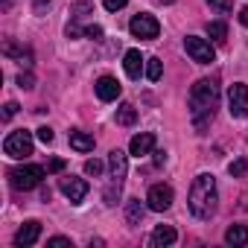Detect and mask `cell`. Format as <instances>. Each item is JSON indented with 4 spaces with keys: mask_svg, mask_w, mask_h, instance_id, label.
Segmentation results:
<instances>
[{
    "mask_svg": "<svg viewBox=\"0 0 248 248\" xmlns=\"http://www.w3.org/2000/svg\"><path fill=\"white\" fill-rule=\"evenodd\" d=\"M216 102H219V85L213 79H199L190 91V114L196 129H204L207 120H213Z\"/></svg>",
    "mask_w": 248,
    "mask_h": 248,
    "instance_id": "cell-1",
    "label": "cell"
},
{
    "mask_svg": "<svg viewBox=\"0 0 248 248\" xmlns=\"http://www.w3.org/2000/svg\"><path fill=\"white\" fill-rule=\"evenodd\" d=\"M216 202H219V193H216L213 175H207V172L196 175V181L190 187V213L196 219H210L216 213Z\"/></svg>",
    "mask_w": 248,
    "mask_h": 248,
    "instance_id": "cell-2",
    "label": "cell"
},
{
    "mask_svg": "<svg viewBox=\"0 0 248 248\" xmlns=\"http://www.w3.org/2000/svg\"><path fill=\"white\" fill-rule=\"evenodd\" d=\"M44 178V167L38 164H24V167H15L9 170V184L15 190H35Z\"/></svg>",
    "mask_w": 248,
    "mask_h": 248,
    "instance_id": "cell-3",
    "label": "cell"
},
{
    "mask_svg": "<svg viewBox=\"0 0 248 248\" xmlns=\"http://www.w3.org/2000/svg\"><path fill=\"white\" fill-rule=\"evenodd\" d=\"M3 152H6L12 161H24V158H30V155H32V135L24 132V129L12 132V135L3 140Z\"/></svg>",
    "mask_w": 248,
    "mask_h": 248,
    "instance_id": "cell-4",
    "label": "cell"
},
{
    "mask_svg": "<svg viewBox=\"0 0 248 248\" xmlns=\"http://www.w3.org/2000/svg\"><path fill=\"white\" fill-rule=\"evenodd\" d=\"M129 32H132L135 38L152 41V38H158V32H161V24H158V18H155V15H149V12H140V15H135V18H132V24H129Z\"/></svg>",
    "mask_w": 248,
    "mask_h": 248,
    "instance_id": "cell-5",
    "label": "cell"
},
{
    "mask_svg": "<svg viewBox=\"0 0 248 248\" xmlns=\"http://www.w3.org/2000/svg\"><path fill=\"white\" fill-rule=\"evenodd\" d=\"M184 50L190 53V59L196 64H210L216 59V50L210 47V41L207 38H199V35H187L184 38Z\"/></svg>",
    "mask_w": 248,
    "mask_h": 248,
    "instance_id": "cell-6",
    "label": "cell"
},
{
    "mask_svg": "<svg viewBox=\"0 0 248 248\" xmlns=\"http://www.w3.org/2000/svg\"><path fill=\"white\" fill-rule=\"evenodd\" d=\"M228 111L236 120H245L248 117V88L242 82L231 85V91H228Z\"/></svg>",
    "mask_w": 248,
    "mask_h": 248,
    "instance_id": "cell-7",
    "label": "cell"
},
{
    "mask_svg": "<svg viewBox=\"0 0 248 248\" xmlns=\"http://www.w3.org/2000/svg\"><path fill=\"white\" fill-rule=\"evenodd\" d=\"M146 204H149V210H155V213L170 210V207H172V187H170V184H152L149 193H146Z\"/></svg>",
    "mask_w": 248,
    "mask_h": 248,
    "instance_id": "cell-8",
    "label": "cell"
},
{
    "mask_svg": "<svg viewBox=\"0 0 248 248\" xmlns=\"http://www.w3.org/2000/svg\"><path fill=\"white\" fill-rule=\"evenodd\" d=\"M59 190H62L73 204H79V202L88 196V181H85V178H73V175H67V178L59 181Z\"/></svg>",
    "mask_w": 248,
    "mask_h": 248,
    "instance_id": "cell-9",
    "label": "cell"
},
{
    "mask_svg": "<svg viewBox=\"0 0 248 248\" xmlns=\"http://www.w3.org/2000/svg\"><path fill=\"white\" fill-rule=\"evenodd\" d=\"M108 167H111V178H114V184L123 187V181H126V172H129V155L123 152V149H111V155H108Z\"/></svg>",
    "mask_w": 248,
    "mask_h": 248,
    "instance_id": "cell-10",
    "label": "cell"
},
{
    "mask_svg": "<svg viewBox=\"0 0 248 248\" xmlns=\"http://www.w3.org/2000/svg\"><path fill=\"white\" fill-rule=\"evenodd\" d=\"M38 236H41V222H38V219H30V222H24V225L15 231V245H18V248L35 245Z\"/></svg>",
    "mask_w": 248,
    "mask_h": 248,
    "instance_id": "cell-11",
    "label": "cell"
},
{
    "mask_svg": "<svg viewBox=\"0 0 248 248\" xmlns=\"http://www.w3.org/2000/svg\"><path fill=\"white\" fill-rule=\"evenodd\" d=\"M120 82L114 79V76H99V82H96V96L102 99V102H114L117 96H120Z\"/></svg>",
    "mask_w": 248,
    "mask_h": 248,
    "instance_id": "cell-12",
    "label": "cell"
},
{
    "mask_svg": "<svg viewBox=\"0 0 248 248\" xmlns=\"http://www.w3.org/2000/svg\"><path fill=\"white\" fill-rule=\"evenodd\" d=\"M152 149H155V135H152V132H140V135H135L132 143H129V152H132L135 158H143V155H149Z\"/></svg>",
    "mask_w": 248,
    "mask_h": 248,
    "instance_id": "cell-13",
    "label": "cell"
},
{
    "mask_svg": "<svg viewBox=\"0 0 248 248\" xmlns=\"http://www.w3.org/2000/svg\"><path fill=\"white\" fill-rule=\"evenodd\" d=\"M143 56H140V50H129L126 56H123V67H126V73H129V79H140V73H143Z\"/></svg>",
    "mask_w": 248,
    "mask_h": 248,
    "instance_id": "cell-14",
    "label": "cell"
},
{
    "mask_svg": "<svg viewBox=\"0 0 248 248\" xmlns=\"http://www.w3.org/2000/svg\"><path fill=\"white\" fill-rule=\"evenodd\" d=\"M175 239H178V233H175V228H172V225H158V228L152 231V245H155V248L172 245Z\"/></svg>",
    "mask_w": 248,
    "mask_h": 248,
    "instance_id": "cell-15",
    "label": "cell"
},
{
    "mask_svg": "<svg viewBox=\"0 0 248 248\" xmlns=\"http://www.w3.org/2000/svg\"><path fill=\"white\" fill-rule=\"evenodd\" d=\"M70 149H76V152H93V138L88 135V132H70Z\"/></svg>",
    "mask_w": 248,
    "mask_h": 248,
    "instance_id": "cell-16",
    "label": "cell"
},
{
    "mask_svg": "<svg viewBox=\"0 0 248 248\" xmlns=\"http://www.w3.org/2000/svg\"><path fill=\"white\" fill-rule=\"evenodd\" d=\"M225 242L233 245V248L248 245V228H245V225H231V228L225 231Z\"/></svg>",
    "mask_w": 248,
    "mask_h": 248,
    "instance_id": "cell-17",
    "label": "cell"
},
{
    "mask_svg": "<svg viewBox=\"0 0 248 248\" xmlns=\"http://www.w3.org/2000/svg\"><path fill=\"white\" fill-rule=\"evenodd\" d=\"M143 204H140V199H129L126 202V222L129 225H140V219H143Z\"/></svg>",
    "mask_w": 248,
    "mask_h": 248,
    "instance_id": "cell-18",
    "label": "cell"
},
{
    "mask_svg": "<svg viewBox=\"0 0 248 248\" xmlns=\"http://www.w3.org/2000/svg\"><path fill=\"white\" fill-rule=\"evenodd\" d=\"M135 120H138V111H135V105L123 102V105L117 108V126H135Z\"/></svg>",
    "mask_w": 248,
    "mask_h": 248,
    "instance_id": "cell-19",
    "label": "cell"
},
{
    "mask_svg": "<svg viewBox=\"0 0 248 248\" xmlns=\"http://www.w3.org/2000/svg\"><path fill=\"white\" fill-rule=\"evenodd\" d=\"M207 35H210L213 41H219V44H222V41L228 38V27H225L222 21H213V24H207Z\"/></svg>",
    "mask_w": 248,
    "mask_h": 248,
    "instance_id": "cell-20",
    "label": "cell"
},
{
    "mask_svg": "<svg viewBox=\"0 0 248 248\" xmlns=\"http://www.w3.org/2000/svg\"><path fill=\"white\" fill-rule=\"evenodd\" d=\"M161 73H164V64H161V59H146V79H152V82H158L161 79Z\"/></svg>",
    "mask_w": 248,
    "mask_h": 248,
    "instance_id": "cell-21",
    "label": "cell"
},
{
    "mask_svg": "<svg viewBox=\"0 0 248 248\" xmlns=\"http://www.w3.org/2000/svg\"><path fill=\"white\" fill-rule=\"evenodd\" d=\"M228 172H231L233 178H242V175L248 172V161H245V158H236V161H231V167H228Z\"/></svg>",
    "mask_w": 248,
    "mask_h": 248,
    "instance_id": "cell-22",
    "label": "cell"
},
{
    "mask_svg": "<svg viewBox=\"0 0 248 248\" xmlns=\"http://www.w3.org/2000/svg\"><path fill=\"white\" fill-rule=\"evenodd\" d=\"M47 245H50V248H73V239H70V236H50Z\"/></svg>",
    "mask_w": 248,
    "mask_h": 248,
    "instance_id": "cell-23",
    "label": "cell"
},
{
    "mask_svg": "<svg viewBox=\"0 0 248 248\" xmlns=\"http://www.w3.org/2000/svg\"><path fill=\"white\" fill-rule=\"evenodd\" d=\"M207 3H210L216 12H222V15H228V12L233 9V0H207Z\"/></svg>",
    "mask_w": 248,
    "mask_h": 248,
    "instance_id": "cell-24",
    "label": "cell"
},
{
    "mask_svg": "<svg viewBox=\"0 0 248 248\" xmlns=\"http://www.w3.org/2000/svg\"><path fill=\"white\" fill-rule=\"evenodd\" d=\"M70 12H73V18H85L88 12H93V3H76Z\"/></svg>",
    "mask_w": 248,
    "mask_h": 248,
    "instance_id": "cell-25",
    "label": "cell"
},
{
    "mask_svg": "<svg viewBox=\"0 0 248 248\" xmlns=\"http://www.w3.org/2000/svg\"><path fill=\"white\" fill-rule=\"evenodd\" d=\"M18 85H21L24 91H32V88H35V79H32V73H21V76H18Z\"/></svg>",
    "mask_w": 248,
    "mask_h": 248,
    "instance_id": "cell-26",
    "label": "cell"
},
{
    "mask_svg": "<svg viewBox=\"0 0 248 248\" xmlns=\"http://www.w3.org/2000/svg\"><path fill=\"white\" fill-rule=\"evenodd\" d=\"M35 135H38V140H41V143H53V129H50V126H41Z\"/></svg>",
    "mask_w": 248,
    "mask_h": 248,
    "instance_id": "cell-27",
    "label": "cell"
},
{
    "mask_svg": "<svg viewBox=\"0 0 248 248\" xmlns=\"http://www.w3.org/2000/svg\"><path fill=\"white\" fill-rule=\"evenodd\" d=\"M85 172H88V175H99V172H102V164H99L96 158H91V161L85 164Z\"/></svg>",
    "mask_w": 248,
    "mask_h": 248,
    "instance_id": "cell-28",
    "label": "cell"
},
{
    "mask_svg": "<svg viewBox=\"0 0 248 248\" xmlns=\"http://www.w3.org/2000/svg\"><path fill=\"white\" fill-rule=\"evenodd\" d=\"M126 3H129V0H105V9L108 12H117V9H123Z\"/></svg>",
    "mask_w": 248,
    "mask_h": 248,
    "instance_id": "cell-29",
    "label": "cell"
},
{
    "mask_svg": "<svg viewBox=\"0 0 248 248\" xmlns=\"http://www.w3.org/2000/svg\"><path fill=\"white\" fill-rule=\"evenodd\" d=\"M15 114H18V102H6V105H3V117H6V120H12Z\"/></svg>",
    "mask_w": 248,
    "mask_h": 248,
    "instance_id": "cell-30",
    "label": "cell"
},
{
    "mask_svg": "<svg viewBox=\"0 0 248 248\" xmlns=\"http://www.w3.org/2000/svg\"><path fill=\"white\" fill-rule=\"evenodd\" d=\"M62 170H64V161H62V158H53V161L47 164V172H62Z\"/></svg>",
    "mask_w": 248,
    "mask_h": 248,
    "instance_id": "cell-31",
    "label": "cell"
},
{
    "mask_svg": "<svg viewBox=\"0 0 248 248\" xmlns=\"http://www.w3.org/2000/svg\"><path fill=\"white\" fill-rule=\"evenodd\" d=\"M85 35L88 38H102V27H85Z\"/></svg>",
    "mask_w": 248,
    "mask_h": 248,
    "instance_id": "cell-32",
    "label": "cell"
},
{
    "mask_svg": "<svg viewBox=\"0 0 248 248\" xmlns=\"http://www.w3.org/2000/svg\"><path fill=\"white\" fill-rule=\"evenodd\" d=\"M50 3H53V0H35V6H32V9H35V15H41Z\"/></svg>",
    "mask_w": 248,
    "mask_h": 248,
    "instance_id": "cell-33",
    "label": "cell"
},
{
    "mask_svg": "<svg viewBox=\"0 0 248 248\" xmlns=\"http://www.w3.org/2000/svg\"><path fill=\"white\" fill-rule=\"evenodd\" d=\"M239 24H242V27H248V6H242V9H239Z\"/></svg>",
    "mask_w": 248,
    "mask_h": 248,
    "instance_id": "cell-34",
    "label": "cell"
},
{
    "mask_svg": "<svg viewBox=\"0 0 248 248\" xmlns=\"http://www.w3.org/2000/svg\"><path fill=\"white\" fill-rule=\"evenodd\" d=\"M164 161H167V152H155V164H158V167H161V164H164Z\"/></svg>",
    "mask_w": 248,
    "mask_h": 248,
    "instance_id": "cell-35",
    "label": "cell"
},
{
    "mask_svg": "<svg viewBox=\"0 0 248 248\" xmlns=\"http://www.w3.org/2000/svg\"><path fill=\"white\" fill-rule=\"evenodd\" d=\"M0 6H3V9H9V6H12V0H3V3H0Z\"/></svg>",
    "mask_w": 248,
    "mask_h": 248,
    "instance_id": "cell-36",
    "label": "cell"
},
{
    "mask_svg": "<svg viewBox=\"0 0 248 248\" xmlns=\"http://www.w3.org/2000/svg\"><path fill=\"white\" fill-rule=\"evenodd\" d=\"M161 3H172V0H161Z\"/></svg>",
    "mask_w": 248,
    "mask_h": 248,
    "instance_id": "cell-37",
    "label": "cell"
}]
</instances>
